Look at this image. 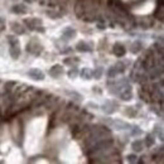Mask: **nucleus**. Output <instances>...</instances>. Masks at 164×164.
Segmentation results:
<instances>
[{
	"label": "nucleus",
	"instance_id": "1a4fd4ad",
	"mask_svg": "<svg viewBox=\"0 0 164 164\" xmlns=\"http://www.w3.org/2000/svg\"><path fill=\"white\" fill-rule=\"evenodd\" d=\"M15 85H17V83L15 82H6L5 83V91L6 92H11V91H14V89H15Z\"/></svg>",
	"mask_w": 164,
	"mask_h": 164
},
{
	"label": "nucleus",
	"instance_id": "0eeeda50",
	"mask_svg": "<svg viewBox=\"0 0 164 164\" xmlns=\"http://www.w3.org/2000/svg\"><path fill=\"white\" fill-rule=\"evenodd\" d=\"M13 30L17 34H23L24 33V27H22L19 23H14L13 24Z\"/></svg>",
	"mask_w": 164,
	"mask_h": 164
},
{
	"label": "nucleus",
	"instance_id": "423d86ee",
	"mask_svg": "<svg viewBox=\"0 0 164 164\" xmlns=\"http://www.w3.org/2000/svg\"><path fill=\"white\" fill-rule=\"evenodd\" d=\"M13 11L14 13H18V14H24V13H27V8L22 5V4H19V5H15L13 8Z\"/></svg>",
	"mask_w": 164,
	"mask_h": 164
},
{
	"label": "nucleus",
	"instance_id": "2eb2a0df",
	"mask_svg": "<svg viewBox=\"0 0 164 164\" xmlns=\"http://www.w3.org/2000/svg\"><path fill=\"white\" fill-rule=\"evenodd\" d=\"M127 160L129 162H137V157H135V155H129V157H127Z\"/></svg>",
	"mask_w": 164,
	"mask_h": 164
},
{
	"label": "nucleus",
	"instance_id": "4468645a",
	"mask_svg": "<svg viewBox=\"0 0 164 164\" xmlns=\"http://www.w3.org/2000/svg\"><path fill=\"white\" fill-rule=\"evenodd\" d=\"M82 76H83V78H91L92 73H91V71H89V70H83L82 71Z\"/></svg>",
	"mask_w": 164,
	"mask_h": 164
},
{
	"label": "nucleus",
	"instance_id": "20e7f679",
	"mask_svg": "<svg viewBox=\"0 0 164 164\" xmlns=\"http://www.w3.org/2000/svg\"><path fill=\"white\" fill-rule=\"evenodd\" d=\"M28 75H29L32 78H34V80H39V81L44 78V75H43L39 70H30L29 72H28Z\"/></svg>",
	"mask_w": 164,
	"mask_h": 164
},
{
	"label": "nucleus",
	"instance_id": "9d476101",
	"mask_svg": "<svg viewBox=\"0 0 164 164\" xmlns=\"http://www.w3.org/2000/svg\"><path fill=\"white\" fill-rule=\"evenodd\" d=\"M133 149L135 150V151H141L143 150V143L141 141H135V143H133Z\"/></svg>",
	"mask_w": 164,
	"mask_h": 164
},
{
	"label": "nucleus",
	"instance_id": "f257e3e1",
	"mask_svg": "<svg viewBox=\"0 0 164 164\" xmlns=\"http://www.w3.org/2000/svg\"><path fill=\"white\" fill-rule=\"evenodd\" d=\"M9 43H10V54L13 58H18L20 54V48H19V42L17 38L9 37Z\"/></svg>",
	"mask_w": 164,
	"mask_h": 164
},
{
	"label": "nucleus",
	"instance_id": "39448f33",
	"mask_svg": "<svg viewBox=\"0 0 164 164\" xmlns=\"http://www.w3.org/2000/svg\"><path fill=\"white\" fill-rule=\"evenodd\" d=\"M49 73L53 76V77H58L59 75H62L63 73V68L61 66H54L53 68H52L51 71H49Z\"/></svg>",
	"mask_w": 164,
	"mask_h": 164
},
{
	"label": "nucleus",
	"instance_id": "7ed1b4c3",
	"mask_svg": "<svg viewBox=\"0 0 164 164\" xmlns=\"http://www.w3.org/2000/svg\"><path fill=\"white\" fill-rule=\"evenodd\" d=\"M27 49H28V52H30L32 54H39L42 52V46L41 44H38V43H29L28 44V47H27Z\"/></svg>",
	"mask_w": 164,
	"mask_h": 164
},
{
	"label": "nucleus",
	"instance_id": "dca6fc26",
	"mask_svg": "<svg viewBox=\"0 0 164 164\" xmlns=\"http://www.w3.org/2000/svg\"><path fill=\"white\" fill-rule=\"evenodd\" d=\"M76 75H77V71H76V70H72V71L70 72V76H72V77H73V76H76Z\"/></svg>",
	"mask_w": 164,
	"mask_h": 164
},
{
	"label": "nucleus",
	"instance_id": "ddd939ff",
	"mask_svg": "<svg viewBox=\"0 0 164 164\" xmlns=\"http://www.w3.org/2000/svg\"><path fill=\"white\" fill-rule=\"evenodd\" d=\"M63 35L67 38H72L75 35V30L73 29H71V28H68V29H66L65 30V33H63Z\"/></svg>",
	"mask_w": 164,
	"mask_h": 164
},
{
	"label": "nucleus",
	"instance_id": "f03ea898",
	"mask_svg": "<svg viewBox=\"0 0 164 164\" xmlns=\"http://www.w3.org/2000/svg\"><path fill=\"white\" fill-rule=\"evenodd\" d=\"M24 24L29 28L30 30H34V29H38V27H42L41 20L39 19H25L24 20Z\"/></svg>",
	"mask_w": 164,
	"mask_h": 164
},
{
	"label": "nucleus",
	"instance_id": "f8f14e48",
	"mask_svg": "<svg viewBox=\"0 0 164 164\" xmlns=\"http://www.w3.org/2000/svg\"><path fill=\"white\" fill-rule=\"evenodd\" d=\"M77 49H78V51H90L91 48H89V46H87L86 43L80 42L78 44H77Z\"/></svg>",
	"mask_w": 164,
	"mask_h": 164
},
{
	"label": "nucleus",
	"instance_id": "6e6552de",
	"mask_svg": "<svg viewBox=\"0 0 164 164\" xmlns=\"http://www.w3.org/2000/svg\"><path fill=\"white\" fill-rule=\"evenodd\" d=\"M114 52H115V54H118V56H122L124 53H125V48H124L121 44H116L114 47Z\"/></svg>",
	"mask_w": 164,
	"mask_h": 164
},
{
	"label": "nucleus",
	"instance_id": "9b49d317",
	"mask_svg": "<svg viewBox=\"0 0 164 164\" xmlns=\"http://www.w3.org/2000/svg\"><path fill=\"white\" fill-rule=\"evenodd\" d=\"M141 49V43L140 42H135L133 44V48H131V52L133 53H138V51Z\"/></svg>",
	"mask_w": 164,
	"mask_h": 164
}]
</instances>
